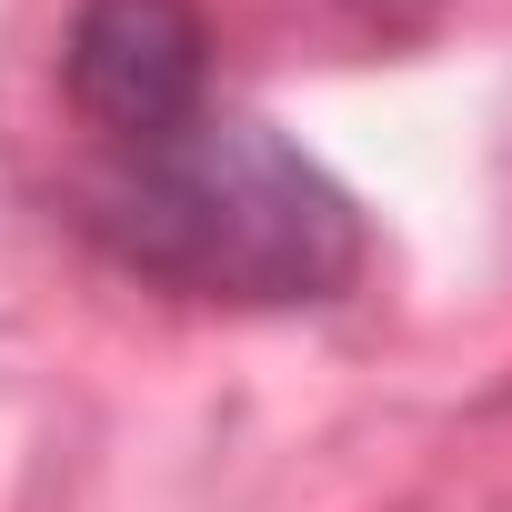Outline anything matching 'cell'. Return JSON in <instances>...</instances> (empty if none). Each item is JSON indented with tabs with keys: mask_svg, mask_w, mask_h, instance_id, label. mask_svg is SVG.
<instances>
[{
	"mask_svg": "<svg viewBox=\"0 0 512 512\" xmlns=\"http://www.w3.org/2000/svg\"><path fill=\"white\" fill-rule=\"evenodd\" d=\"M91 231L141 282L191 302H332L362 282V201L272 121L201 111L151 151H121L91 181Z\"/></svg>",
	"mask_w": 512,
	"mask_h": 512,
	"instance_id": "obj_1",
	"label": "cell"
},
{
	"mask_svg": "<svg viewBox=\"0 0 512 512\" xmlns=\"http://www.w3.org/2000/svg\"><path fill=\"white\" fill-rule=\"evenodd\" d=\"M71 111L121 151L171 141L211 111V21L201 0H81L71 21Z\"/></svg>",
	"mask_w": 512,
	"mask_h": 512,
	"instance_id": "obj_2",
	"label": "cell"
}]
</instances>
